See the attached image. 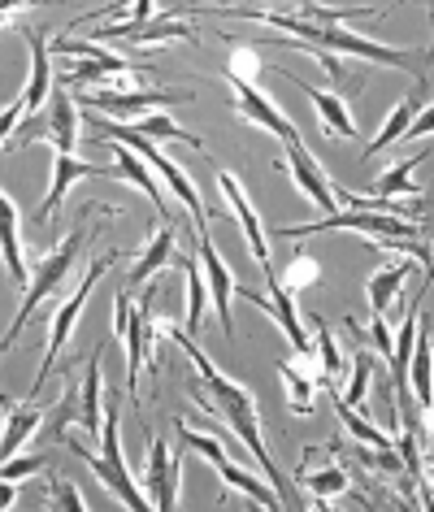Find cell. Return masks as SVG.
I'll return each mask as SVG.
<instances>
[{
  "instance_id": "obj_1",
  "label": "cell",
  "mask_w": 434,
  "mask_h": 512,
  "mask_svg": "<svg viewBox=\"0 0 434 512\" xmlns=\"http://www.w3.org/2000/svg\"><path fill=\"white\" fill-rule=\"evenodd\" d=\"M157 335L174 339V348H183V352H187V361H191V369H196V378H191V387H187V391H191V400H196L213 421H222V426L231 430V439L244 447L252 460H257L261 478L287 499V491H283V473H278L274 456H270V447H265L261 408H257V395H252V387H244V382H235V378H226L222 369H217L209 356H204L196 343H191V335H183V330L165 326V330H157Z\"/></svg>"
},
{
  "instance_id": "obj_2",
  "label": "cell",
  "mask_w": 434,
  "mask_h": 512,
  "mask_svg": "<svg viewBox=\"0 0 434 512\" xmlns=\"http://www.w3.org/2000/svg\"><path fill=\"white\" fill-rule=\"evenodd\" d=\"M239 18H252V22H270L278 35H287V44H300V48H322V53H335V57H356V61H369V66H387V70H408V74H421L426 66V53H413V48H391V44H374L365 35H352L348 27H326V22H304L287 9H265V5H244V9H231Z\"/></svg>"
},
{
  "instance_id": "obj_3",
  "label": "cell",
  "mask_w": 434,
  "mask_h": 512,
  "mask_svg": "<svg viewBox=\"0 0 434 512\" xmlns=\"http://www.w3.org/2000/svg\"><path fill=\"white\" fill-rule=\"evenodd\" d=\"M87 235H92V226L70 230V235L61 239L53 252L35 261V270L27 274V287H22V304H18V313H14V326H9V335L0 339V356H5V352L18 343V335H22V330H27V322H31V313L40 309V304L70 278V270L79 265V248H83V239H87Z\"/></svg>"
},
{
  "instance_id": "obj_4",
  "label": "cell",
  "mask_w": 434,
  "mask_h": 512,
  "mask_svg": "<svg viewBox=\"0 0 434 512\" xmlns=\"http://www.w3.org/2000/svg\"><path fill=\"white\" fill-rule=\"evenodd\" d=\"M61 443H70V452L74 456H83L87 465H92V473L100 478V486H105L109 495H118V504L122 508H131V512H144L148 508V499L139 495V486L131 478V465H126V456H122V439H118V404H105V421H100V456H92L79 439H70V434H57Z\"/></svg>"
},
{
  "instance_id": "obj_5",
  "label": "cell",
  "mask_w": 434,
  "mask_h": 512,
  "mask_svg": "<svg viewBox=\"0 0 434 512\" xmlns=\"http://www.w3.org/2000/svg\"><path fill=\"white\" fill-rule=\"evenodd\" d=\"M157 291L161 287H148L144 300H131V291H118L113 300V335L122 339L126 348V365H131V395L139 400V374H152L157 378V356H152V335H157V322H152V309H157Z\"/></svg>"
},
{
  "instance_id": "obj_6",
  "label": "cell",
  "mask_w": 434,
  "mask_h": 512,
  "mask_svg": "<svg viewBox=\"0 0 434 512\" xmlns=\"http://www.w3.org/2000/svg\"><path fill=\"white\" fill-rule=\"evenodd\" d=\"M174 434H178V443H183V452H200L204 460H213V469H217V478H222L226 486V495H248L257 508H287V499L274 491L270 482H261V478H252L248 469H239L231 456L222 452V443H217V434H200V430H191L187 421H174Z\"/></svg>"
},
{
  "instance_id": "obj_7",
  "label": "cell",
  "mask_w": 434,
  "mask_h": 512,
  "mask_svg": "<svg viewBox=\"0 0 434 512\" xmlns=\"http://www.w3.org/2000/svg\"><path fill=\"white\" fill-rule=\"evenodd\" d=\"M79 122L83 118H79V109H74V100H70V87L53 83V92H48V109L22 118L14 139H9V148H22V144L44 139V144H53L61 157H79Z\"/></svg>"
},
{
  "instance_id": "obj_8",
  "label": "cell",
  "mask_w": 434,
  "mask_h": 512,
  "mask_svg": "<svg viewBox=\"0 0 434 512\" xmlns=\"http://www.w3.org/2000/svg\"><path fill=\"white\" fill-rule=\"evenodd\" d=\"M53 48V61L66 70V87H83V83H109V79H122V74H135L139 66L126 61L109 48H100L96 40H70V35H53L48 40Z\"/></svg>"
},
{
  "instance_id": "obj_9",
  "label": "cell",
  "mask_w": 434,
  "mask_h": 512,
  "mask_svg": "<svg viewBox=\"0 0 434 512\" xmlns=\"http://www.w3.org/2000/svg\"><path fill=\"white\" fill-rule=\"evenodd\" d=\"M113 261H118V252H96L92 261H87V270H83V283L74 287V296H70V300H66V304H61V309L53 313V326H48V348H44V365H40V374H35V382H31V395H40L44 378L53 374V365H57L61 348H66V343H70L74 326H79V313H83V304L92 300V287L100 283V274H105Z\"/></svg>"
},
{
  "instance_id": "obj_10",
  "label": "cell",
  "mask_w": 434,
  "mask_h": 512,
  "mask_svg": "<svg viewBox=\"0 0 434 512\" xmlns=\"http://www.w3.org/2000/svg\"><path fill=\"white\" fill-rule=\"evenodd\" d=\"M296 482H300V491L309 495L313 508H330L335 495H348L352 478H348V465L339 460V443L304 447V456L296 465Z\"/></svg>"
},
{
  "instance_id": "obj_11",
  "label": "cell",
  "mask_w": 434,
  "mask_h": 512,
  "mask_svg": "<svg viewBox=\"0 0 434 512\" xmlns=\"http://www.w3.org/2000/svg\"><path fill=\"white\" fill-rule=\"evenodd\" d=\"M217 187H222V196H226V204H231V213L239 217V230H244V243H248L252 261H257V270L265 274L270 291H278V270H274V261H270V235H265V226H261L257 209H252L244 183H239L231 170H217Z\"/></svg>"
},
{
  "instance_id": "obj_12",
  "label": "cell",
  "mask_w": 434,
  "mask_h": 512,
  "mask_svg": "<svg viewBox=\"0 0 434 512\" xmlns=\"http://www.w3.org/2000/svg\"><path fill=\"white\" fill-rule=\"evenodd\" d=\"M100 352L105 348H96L92 352V361H87V369H83V387L79 391H70L66 387V400H61V408H57V434L70 426V421H79V426L87 430V439H100V421H105V382H100Z\"/></svg>"
},
{
  "instance_id": "obj_13",
  "label": "cell",
  "mask_w": 434,
  "mask_h": 512,
  "mask_svg": "<svg viewBox=\"0 0 434 512\" xmlns=\"http://www.w3.org/2000/svg\"><path fill=\"white\" fill-rule=\"evenodd\" d=\"M92 109L109 113V122H139L148 113H165L174 105L191 100L187 92H161V87H139V92H87L83 96Z\"/></svg>"
},
{
  "instance_id": "obj_14",
  "label": "cell",
  "mask_w": 434,
  "mask_h": 512,
  "mask_svg": "<svg viewBox=\"0 0 434 512\" xmlns=\"http://www.w3.org/2000/svg\"><path fill=\"white\" fill-rule=\"evenodd\" d=\"M178 460H183V447L170 452V443L161 434L148 439V469H144V499L148 508L174 512L178 508Z\"/></svg>"
},
{
  "instance_id": "obj_15",
  "label": "cell",
  "mask_w": 434,
  "mask_h": 512,
  "mask_svg": "<svg viewBox=\"0 0 434 512\" xmlns=\"http://www.w3.org/2000/svg\"><path fill=\"white\" fill-rule=\"evenodd\" d=\"M283 148H287L283 170H287L291 178H296V187H300L304 196H309V200H313V204H317V209H322L326 217H330V213H339V200H335V178H330V174L322 170V165L313 161V152L304 148V139L296 135V139H287Z\"/></svg>"
},
{
  "instance_id": "obj_16",
  "label": "cell",
  "mask_w": 434,
  "mask_h": 512,
  "mask_svg": "<svg viewBox=\"0 0 434 512\" xmlns=\"http://www.w3.org/2000/svg\"><path fill=\"white\" fill-rule=\"evenodd\" d=\"M426 309V291L417 300L404 304V326H400V339L391 343V356H387V374H391V395L400 404V417L413 421V395H408V356H413V339H417V317Z\"/></svg>"
},
{
  "instance_id": "obj_17",
  "label": "cell",
  "mask_w": 434,
  "mask_h": 512,
  "mask_svg": "<svg viewBox=\"0 0 434 512\" xmlns=\"http://www.w3.org/2000/svg\"><path fill=\"white\" fill-rule=\"evenodd\" d=\"M83 178H105V183H118V170H109V165H96V161H83V157H53V187H48V196L40 204V213H35V222L48 226L57 217V209L66 204L70 187L83 183Z\"/></svg>"
},
{
  "instance_id": "obj_18",
  "label": "cell",
  "mask_w": 434,
  "mask_h": 512,
  "mask_svg": "<svg viewBox=\"0 0 434 512\" xmlns=\"http://www.w3.org/2000/svg\"><path fill=\"white\" fill-rule=\"evenodd\" d=\"M196 256H200V274H204V287L213 296V309H217V322H222V335L235 339V322H231V296H235V274L226 270L222 252H217L213 235H196Z\"/></svg>"
},
{
  "instance_id": "obj_19",
  "label": "cell",
  "mask_w": 434,
  "mask_h": 512,
  "mask_svg": "<svg viewBox=\"0 0 434 512\" xmlns=\"http://www.w3.org/2000/svg\"><path fill=\"white\" fill-rule=\"evenodd\" d=\"M231 92H235V109L244 113V122H252L257 131L274 135V139H283V144H287V139H296V135H300V131H296V122H291L287 113L278 109L274 100L265 96L257 83H231Z\"/></svg>"
},
{
  "instance_id": "obj_20",
  "label": "cell",
  "mask_w": 434,
  "mask_h": 512,
  "mask_svg": "<svg viewBox=\"0 0 434 512\" xmlns=\"http://www.w3.org/2000/svg\"><path fill=\"white\" fill-rule=\"evenodd\" d=\"M48 408L40 400H14V395H0V417H5V434H0V465L14 460L22 452V443L44 426Z\"/></svg>"
},
{
  "instance_id": "obj_21",
  "label": "cell",
  "mask_w": 434,
  "mask_h": 512,
  "mask_svg": "<svg viewBox=\"0 0 434 512\" xmlns=\"http://www.w3.org/2000/svg\"><path fill=\"white\" fill-rule=\"evenodd\" d=\"M278 374L287 382V408L296 417H309L317 404V391H322V369H317L313 352H296L291 361H278Z\"/></svg>"
},
{
  "instance_id": "obj_22",
  "label": "cell",
  "mask_w": 434,
  "mask_h": 512,
  "mask_svg": "<svg viewBox=\"0 0 434 512\" xmlns=\"http://www.w3.org/2000/svg\"><path fill=\"white\" fill-rule=\"evenodd\" d=\"M287 83H296L304 96H309V105L317 109V118H322V131L330 139H356L361 131H356V118H352V105H348V96H339V92H326V87H313V83H304L296 79V74H283Z\"/></svg>"
},
{
  "instance_id": "obj_23",
  "label": "cell",
  "mask_w": 434,
  "mask_h": 512,
  "mask_svg": "<svg viewBox=\"0 0 434 512\" xmlns=\"http://www.w3.org/2000/svg\"><path fill=\"white\" fill-rule=\"evenodd\" d=\"M417 270L413 256H400V261H387L382 270L369 274L365 283V300H369V322H387V309L395 304V296H400V287L408 283V274Z\"/></svg>"
},
{
  "instance_id": "obj_24",
  "label": "cell",
  "mask_w": 434,
  "mask_h": 512,
  "mask_svg": "<svg viewBox=\"0 0 434 512\" xmlns=\"http://www.w3.org/2000/svg\"><path fill=\"white\" fill-rule=\"evenodd\" d=\"M239 291V287H235ZM239 296H244L248 304H257V309L265 313V317H274L278 326H283V335L291 339V348L296 352H313V343H309V335H304V326H300V313H296V296H291V291H270V296H261V291H239Z\"/></svg>"
},
{
  "instance_id": "obj_25",
  "label": "cell",
  "mask_w": 434,
  "mask_h": 512,
  "mask_svg": "<svg viewBox=\"0 0 434 512\" xmlns=\"http://www.w3.org/2000/svg\"><path fill=\"white\" fill-rule=\"evenodd\" d=\"M408 378H413V395L421 404V426H430V408H434V387H430V300L417 317V339L413 356H408Z\"/></svg>"
},
{
  "instance_id": "obj_26",
  "label": "cell",
  "mask_w": 434,
  "mask_h": 512,
  "mask_svg": "<svg viewBox=\"0 0 434 512\" xmlns=\"http://www.w3.org/2000/svg\"><path fill=\"white\" fill-rule=\"evenodd\" d=\"M22 35L31 44V83L22 92V105H27V118H31V113H40L48 92H53V48H48L53 35H35V31H22Z\"/></svg>"
},
{
  "instance_id": "obj_27",
  "label": "cell",
  "mask_w": 434,
  "mask_h": 512,
  "mask_svg": "<svg viewBox=\"0 0 434 512\" xmlns=\"http://www.w3.org/2000/svg\"><path fill=\"white\" fill-rule=\"evenodd\" d=\"M174 243H178V226H157L152 230V239L144 243V252H139V261L131 265V278H126V291L144 287L152 274L165 270V265H174Z\"/></svg>"
},
{
  "instance_id": "obj_28",
  "label": "cell",
  "mask_w": 434,
  "mask_h": 512,
  "mask_svg": "<svg viewBox=\"0 0 434 512\" xmlns=\"http://www.w3.org/2000/svg\"><path fill=\"white\" fill-rule=\"evenodd\" d=\"M0 256L9 265V278L18 287H27V261H22V230H18V204L0 191Z\"/></svg>"
},
{
  "instance_id": "obj_29",
  "label": "cell",
  "mask_w": 434,
  "mask_h": 512,
  "mask_svg": "<svg viewBox=\"0 0 434 512\" xmlns=\"http://www.w3.org/2000/svg\"><path fill=\"white\" fill-rule=\"evenodd\" d=\"M313 326H317V369H322V387L330 395H339L343 391V369H348V361L339 356V343L335 335L326 330L322 317H313Z\"/></svg>"
},
{
  "instance_id": "obj_30",
  "label": "cell",
  "mask_w": 434,
  "mask_h": 512,
  "mask_svg": "<svg viewBox=\"0 0 434 512\" xmlns=\"http://www.w3.org/2000/svg\"><path fill=\"white\" fill-rule=\"evenodd\" d=\"M413 113H417V96H404V100H395V109L387 113V122H382V131H378L374 139H369L361 157H378L382 148H391L395 139H400V135L408 131V122H413Z\"/></svg>"
},
{
  "instance_id": "obj_31",
  "label": "cell",
  "mask_w": 434,
  "mask_h": 512,
  "mask_svg": "<svg viewBox=\"0 0 434 512\" xmlns=\"http://www.w3.org/2000/svg\"><path fill=\"white\" fill-rule=\"evenodd\" d=\"M374 365H378V356L369 348L352 352V378L343 382V391H339V400L348 408H365V391H369V378H374Z\"/></svg>"
},
{
  "instance_id": "obj_32",
  "label": "cell",
  "mask_w": 434,
  "mask_h": 512,
  "mask_svg": "<svg viewBox=\"0 0 434 512\" xmlns=\"http://www.w3.org/2000/svg\"><path fill=\"white\" fill-rule=\"evenodd\" d=\"M183 270H187V326H183V335H196L204 326V309H209V287H204L200 261H183Z\"/></svg>"
},
{
  "instance_id": "obj_33",
  "label": "cell",
  "mask_w": 434,
  "mask_h": 512,
  "mask_svg": "<svg viewBox=\"0 0 434 512\" xmlns=\"http://www.w3.org/2000/svg\"><path fill=\"white\" fill-rule=\"evenodd\" d=\"M40 508H57V512H83L87 499L79 495V486H74L70 478H61V473H48L44 482V504Z\"/></svg>"
},
{
  "instance_id": "obj_34",
  "label": "cell",
  "mask_w": 434,
  "mask_h": 512,
  "mask_svg": "<svg viewBox=\"0 0 434 512\" xmlns=\"http://www.w3.org/2000/svg\"><path fill=\"white\" fill-rule=\"evenodd\" d=\"M335 413H339V421H343V430H348V439H356L361 447H391V439H387V434L369 426V421H365L361 413H356V408H348V404H343L339 395H335Z\"/></svg>"
},
{
  "instance_id": "obj_35",
  "label": "cell",
  "mask_w": 434,
  "mask_h": 512,
  "mask_svg": "<svg viewBox=\"0 0 434 512\" xmlns=\"http://www.w3.org/2000/svg\"><path fill=\"white\" fill-rule=\"evenodd\" d=\"M257 74H261L257 44H231V57H226V79H231V83H257Z\"/></svg>"
},
{
  "instance_id": "obj_36",
  "label": "cell",
  "mask_w": 434,
  "mask_h": 512,
  "mask_svg": "<svg viewBox=\"0 0 434 512\" xmlns=\"http://www.w3.org/2000/svg\"><path fill=\"white\" fill-rule=\"evenodd\" d=\"M317 278H322V270H317V261H313V256H309V252H296V261L287 265V274L278 278V287H283V291H291V296H296L300 287H313Z\"/></svg>"
},
{
  "instance_id": "obj_37",
  "label": "cell",
  "mask_w": 434,
  "mask_h": 512,
  "mask_svg": "<svg viewBox=\"0 0 434 512\" xmlns=\"http://www.w3.org/2000/svg\"><path fill=\"white\" fill-rule=\"evenodd\" d=\"M22 118H27V105H22V96H18L14 105H9L5 113H0V144H5V139L18 131V122H22Z\"/></svg>"
},
{
  "instance_id": "obj_38",
  "label": "cell",
  "mask_w": 434,
  "mask_h": 512,
  "mask_svg": "<svg viewBox=\"0 0 434 512\" xmlns=\"http://www.w3.org/2000/svg\"><path fill=\"white\" fill-rule=\"evenodd\" d=\"M18 504V482H9V478H0V512H9Z\"/></svg>"
},
{
  "instance_id": "obj_39",
  "label": "cell",
  "mask_w": 434,
  "mask_h": 512,
  "mask_svg": "<svg viewBox=\"0 0 434 512\" xmlns=\"http://www.w3.org/2000/svg\"><path fill=\"white\" fill-rule=\"evenodd\" d=\"M18 14H27V5H0V27H18Z\"/></svg>"
}]
</instances>
